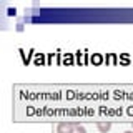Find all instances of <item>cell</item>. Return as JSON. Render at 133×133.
<instances>
[{
	"instance_id": "cell-1",
	"label": "cell",
	"mask_w": 133,
	"mask_h": 133,
	"mask_svg": "<svg viewBox=\"0 0 133 133\" xmlns=\"http://www.w3.org/2000/svg\"><path fill=\"white\" fill-rule=\"evenodd\" d=\"M75 127H77V123L73 122H62L57 125V133H73Z\"/></svg>"
},
{
	"instance_id": "cell-3",
	"label": "cell",
	"mask_w": 133,
	"mask_h": 133,
	"mask_svg": "<svg viewBox=\"0 0 133 133\" xmlns=\"http://www.w3.org/2000/svg\"><path fill=\"white\" fill-rule=\"evenodd\" d=\"M73 133H87V130H85V127H82V125H77Z\"/></svg>"
},
{
	"instance_id": "cell-4",
	"label": "cell",
	"mask_w": 133,
	"mask_h": 133,
	"mask_svg": "<svg viewBox=\"0 0 133 133\" xmlns=\"http://www.w3.org/2000/svg\"><path fill=\"white\" fill-rule=\"evenodd\" d=\"M123 133H133V131H123Z\"/></svg>"
},
{
	"instance_id": "cell-2",
	"label": "cell",
	"mask_w": 133,
	"mask_h": 133,
	"mask_svg": "<svg viewBox=\"0 0 133 133\" xmlns=\"http://www.w3.org/2000/svg\"><path fill=\"white\" fill-rule=\"evenodd\" d=\"M97 128H98V131L107 133V131H110L111 123H110V122H100V123H97Z\"/></svg>"
}]
</instances>
